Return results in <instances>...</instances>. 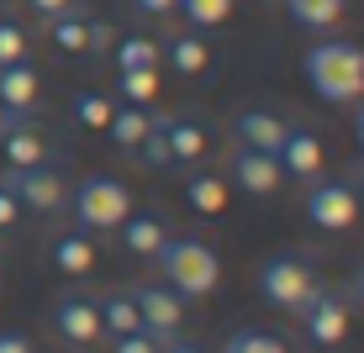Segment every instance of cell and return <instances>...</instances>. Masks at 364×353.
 <instances>
[{
    "label": "cell",
    "instance_id": "obj_1",
    "mask_svg": "<svg viewBox=\"0 0 364 353\" xmlns=\"http://www.w3.org/2000/svg\"><path fill=\"white\" fill-rule=\"evenodd\" d=\"M306 80L328 106H359L364 100V48L343 37H322L306 48Z\"/></svg>",
    "mask_w": 364,
    "mask_h": 353
},
{
    "label": "cell",
    "instance_id": "obj_2",
    "mask_svg": "<svg viewBox=\"0 0 364 353\" xmlns=\"http://www.w3.org/2000/svg\"><path fill=\"white\" fill-rule=\"evenodd\" d=\"M154 264H159V280L180 300H200V295H211V290L222 285V259H217V248L200 243V237H164Z\"/></svg>",
    "mask_w": 364,
    "mask_h": 353
},
{
    "label": "cell",
    "instance_id": "obj_3",
    "mask_svg": "<svg viewBox=\"0 0 364 353\" xmlns=\"http://www.w3.org/2000/svg\"><path fill=\"white\" fill-rule=\"evenodd\" d=\"M69 211H74V232L95 237V232H117L132 211V190L111 174H85L69 195Z\"/></svg>",
    "mask_w": 364,
    "mask_h": 353
},
{
    "label": "cell",
    "instance_id": "obj_4",
    "mask_svg": "<svg viewBox=\"0 0 364 353\" xmlns=\"http://www.w3.org/2000/svg\"><path fill=\"white\" fill-rule=\"evenodd\" d=\"M317 285H322L317 269L301 254H274V259H264V269H259V295H264L274 311H291V317L317 295Z\"/></svg>",
    "mask_w": 364,
    "mask_h": 353
},
{
    "label": "cell",
    "instance_id": "obj_5",
    "mask_svg": "<svg viewBox=\"0 0 364 353\" xmlns=\"http://www.w3.org/2000/svg\"><path fill=\"white\" fill-rule=\"evenodd\" d=\"M6 190L16 195L21 211L37 217H64L69 211V185L53 163H27V169H6Z\"/></svg>",
    "mask_w": 364,
    "mask_h": 353
},
{
    "label": "cell",
    "instance_id": "obj_6",
    "mask_svg": "<svg viewBox=\"0 0 364 353\" xmlns=\"http://www.w3.org/2000/svg\"><path fill=\"white\" fill-rule=\"evenodd\" d=\"M301 211H306V222L322 227V232H348V227L359 222V185H348V180H311Z\"/></svg>",
    "mask_w": 364,
    "mask_h": 353
},
{
    "label": "cell",
    "instance_id": "obj_7",
    "mask_svg": "<svg viewBox=\"0 0 364 353\" xmlns=\"http://www.w3.org/2000/svg\"><path fill=\"white\" fill-rule=\"evenodd\" d=\"M296 317H301V332H306L311 348H338L348 337V306H343V295L328 290V285H317V295H311Z\"/></svg>",
    "mask_w": 364,
    "mask_h": 353
},
{
    "label": "cell",
    "instance_id": "obj_8",
    "mask_svg": "<svg viewBox=\"0 0 364 353\" xmlns=\"http://www.w3.org/2000/svg\"><path fill=\"white\" fill-rule=\"evenodd\" d=\"M48 37H53L58 53H106V48L117 43L106 21H95V16H85V11H80V0H74L64 16L48 21Z\"/></svg>",
    "mask_w": 364,
    "mask_h": 353
},
{
    "label": "cell",
    "instance_id": "obj_9",
    "mask_svg": "<svg viewBox=\"0 0 364 353\" xmlns=\"http://www.w3.org/2000/svg\"><path fill=\"white\" fill-rule=\"evenodd\" d=\"M127 295H132V306H137V322H143V332H154L159 343L180 332V322H185V300L174 295L169 285H132Z\"/></svg>",
    "mask_w": 364,
    "mask_h": 353
},
{
    "label": "cell",
    "instance_id": "obj_10",
    "mask_svg": "<svg viewBox=\"0 0 364 353\" xmlns=\"http://www.w3.org/2000/svg\"><path fill=\"white\" fill-rule=\"evenodd\" d=\"M53 327H58V337H64V343H74V348H90V343H100V306L90 295H58L53 300Z\"/></svg>",
    "mask_w": 364,
    "mask_h": 353
},
{
    "label": "cell",
    "instance_id": "obj_11",
    "mask_svg": "<svg viewBox=\"0 0 364 353\" xmlns=\"http://www.w3.org/2000/svg\"><path fill=\"white\" fill-rule=\"evenodd\" d=\"M228 174H232V185L243 195H274L280 180H285L280 158H274V153H254V148H237L232 163H228Z\"/></svg>",
    "mask_w": 364,
    "mask_h": 353
},
{
    "label": "cell",
    "instance_id": "obj_12",
    "mask_svg": "<svg viewBox=\"0 0 364 353\" xmlns=\"http://www.w3.org/2000/svg\"><path fill=\"white\" fill-rule=\"evenodd\" d=\"M280 169L291 174V180L301 185H311V180H322V163H328V153H322V137L317 132H306V127H291L285 132V143H280Z\"/></svg>",
    "mask_w": 364,
    "mask_h": 353
},
{
    "label": "cell",
    "instance_id": "obj_13",
    "mask_svg": "<svg viewBox=\"0 0 364 353\" xmlns=\"http://www.w3.org/2000/svg\"><path fill=\"white\" fill-rule=\"evenodd\" d=\"M285 132H291V121H280V116H274V111H264V106L237 111V121H232L237 148H254V153H280Z\"/></svg>",
    "mask_w": 364,
    "mask_h": 353
},
{
    "label": "cell",
    "instance_id": "obj_14",
    "mask_svg": "<svg viewBox=\"0 0 364 353\" xmlns=\"http://www.w3.org/2000/svg\"><path fill=\"white\" fill-rule=\"evenodd\" d=\"M0 158H6V169L48 163V137L37 132L27 116H21V121H6V127H0Z\"/></svg>",
    "mask_w": 364,
    "mask_h": 353
},
{
    "label": "cell",
    "instance_id": "obj_15",
    "mask_svg": "<svg viewBox=\"0 0 364 353\" xmlns=\"http://www.w3.org/2000/svg\"><path fill=\"white\" fill-rule=\"evenodd\" d=\"M0 106H6V116H27L37 106V69L21 58V64H0Z\"/></svg>",
    "mask_w": 364,
    "mask_h": 353
},
{
    "label": "cell",
    "instance_id": "obj_16",
    "mask_svg": "<svg viewBox=\"0 0 364 353\" xmlns=\"http://www.w3.org/2000/svg\"><path fill=\"white\" fill-rule=\"evenodd\" d=\"M117 232H122V248H127V254L154 259L159 243L169 237V227H164V217H159V211H127V222H122Z\"/></svg>",
    "mask_w": 364,
    "mask_h": 353
},
{
    "label": "cell",
    "instance_id": "obj_17",
    "mask_svg": "<svg viewBox=\"0 0 364 353\" xmlns=\"http://www.w3.org/2000/svg\"><path fill=\"white\" fill-rule=\"evenodd\" d=\"M164 143H169V163H196L206 153V127L196 116H164Z\"/></svg>",
    "mask_w": 364,
    "mask_h": 353
},
{
    "label": "cell",
    "instance_id": "obj_18",
    "mask_svg": "<svg viewBox=\"0 0 364 353\" xmlns=\"http://www.w3.org/2000/svg\"><path fill=\"white\" fill-rule=\"evenodd\" d=\"M148 127H154V116H148V106H127V100H122V106L111 111V121H106L111 143H117L122 153H137V143H143V137H148Z\"/></svg>",
    "mask_w": 364,
    "mask_h": 353
},
{
    "label": "cell",
    "instance_id": "obj_19",
    "mask_svg": "<svg viewBox=\"0 0 364 353\" xmlns=\"http://www.w3.org/2000/svg\"><path fill=\"white\" fill-rule=\"evenodd\" d=\"M48 259H53V269H64V274H90L95 243H90L85 232H58L53 248H48Z\"/></svg>",
    "mask_w": 364,
    "mask_h": 353
},
{
    "label": "cell",
    "instance_id": "obj_20",
    "mask_svg": "<svg viewBox=\"0 0 364 353\" xmlns=\"http://www.w3.org/2000/svg\"><path fill=\"white\" fill-rule=\"evenodd\" d=\"M95 306H100V332H106V337H122V332H137V327H143L127 290H106Z\"/></svg>",
    "mask_w": 364,
    "mask_h": 353
},
{
    "label": "cell",
    "instance_id": "obj_21",
    "mask_svg": "<svg viewBox=\"0 0 364 353\" xmlns=\"http://www.w3.org/2000/svg\"><path fill=\"white\" fill-rule=\"evenodd\" d=\"M285 11H291V21L306 27V32H333L338 21H343V0H285Z\"/></svg>",
    "mask_w": 364,
    "mask_h": 353
},
{
    "label": "cell",
    "instance_id": "obj_22",
    "mask_svg": "<svg viewBox=\"0 0 364 353\" xmlns=\"http://www.w3.org/2000/svg\"><path fill=\"white\" fill-rule=\"evenodd\" d=\"M111 53H117V69H122V74H127V69H154V74H159L164 48H159L154 37L132 32V37H117V43H111Z\"/></svg>",
    "mask_w": 364,
    "mask_h": 353
},
{
    "label": "cell",
    "instance_id": "obj_23",
    "mask_svg": "<svg viewBox=\"0 0 364 353\" xmlns=\"http://www.w3.org/2000/svg\"><path fill=\"white\" fill-rule=\"evenodd\" d=\"M185 200H191L200 217H222V211H228V180H222V174H191Z\"/></svg>",
    "mask_w": 364,
    "mask_h": 353
},
{
    "label": "cell",
    "instance_id": "obj_24",
    "mask_svg": "<svg viewBox=\"0 0 364 353\" xmlns=\"http://www.w3.org/2000/svg\"><path fill=\"white\" fill-rule=\"evenodd\" d=\"M169 64H174V74H191V80H196V74L211 64V53H206V37L180 32V37L169 43Z\"/></svg>",
    "mask_w": 364,
    "mask_h": 353
},
{
    "label": "cell",
    "instance_id": "obj_25",
    "mask_svg": "<svg viewBox=\"0 0 364 353\" xmlns=\"http://www.w3.org/2000/svg\"><path fill=\"white\" fill-rule=\"evenodd\" d=\"M111 111H117V100L100 95V90H80V95H74V121H80V127H90V132H106Z\"/></svg>",
    "mask_w": 364,
    "mask_h": 353
},
{
    "label": "cell",
    "instance_id": "obj_26",
    "mask_svg": "<svg viewBox=\"0 0 364 353\" xmlns=\"http://www.w3.org/2000/svg\"><path fill=\"white\" fill-rule=\"evenodd\" d=\"M174 11H180L191 27H222V21L232 16V0H174Z\"/></svg>",
    "mask_w": 364,
    "mask_h": 353
},
{
    "label": "cell",
    "instance_id": "obj_27",
    "mask_svg": "<svg viewBox=\"0 0 364 353\" xmlns=\"http://www.w3.org/2000/svg\"><path fill=\"white\" fill-rule=\"evenodd\" d=\"M222 353H285V343L264 327H237V332L222 343Z\"/></svg>",
    "mask_w": 364,
    "mask_h": 353
},
{
    "label": "cell",
    "instance_id": "obj_28",
    "mask_svg": "<svg viewBox=\"0 0 364 353\" xmlns=\"http://www.w3.org/2000/svg\"><path fill=\"white\" fill-rule=\"evenodd\" d=\"M117 90H122V100H127V106H154L159 74H154V69H127V74L117 80Z\"/></svg>",
    "mask_w": 364,
    "mask_h": 353
},
{
    "label": "cell",
    "instance_id": "obj_29",
    "mask_svg": "<svg viewBox=\"0 0 364 353\" xmlns=\"http://www.w3.org/2000/svg\"><path fill=\"white\" fill-rule=\"evenodd\" d=\"M27 32L16 27V21H0V64H21L27 58Z\"/></svg>",
    "mask_w": 364,
    "mask_h": 353
},
{
    "label": "cell",
    "instance_id": "obj_30",
    "mask_svg": "<svg viewBox=\"0 0 364 353\" xmlns=\"http://www.w3.org/2000/svg\"><path fill=\"white\" fill-rule=\"evenodd\" d=\"M164 343H159L154 332H143V327H137V332H122V337H111V353H159Z\"/></svg>",
    "mask_w": 364,
    "mask_h": 353
},
{
    "label": "cell",
    "instance_id": "obj_31",
    "mask_svg": "<svg viewBox=\"0 0 364 353\" xmlns=\"http://www.w3.org/2000/svg\"><path fill=\"white\" fill-rule=\"evenodd\" d=\"M16 217H21V206H16V195L6 190V185H0V232H6V227H16Z\"/></svg>",
    "mask_w": 364,
    "mask_h": 353
},
{
    "label": "cell",
    "instance_id": "obj_32",
    "mask_svg": "<svg viewBox=\"0 0 364 353\" xmlns=\"http://www.w3.org/2000/svg\"><path fill=\"white\" fill-rule=\"evenodd\" d=\"M74 6V0H27V11H37L43 21H53V16H64V11Z\"/></svg>",
    "mask_w": 364,
    "mask_h": 353
},
{
    "label": "cell",
    "instance_id": "obj_33",
    "mask_svg": "<svg viewBox=\"0 0 364 353\" xmlns=\"http://www.w3.org/2000/svg\"><path fill=\"white\" fill-rule=\"evenodd\" d=\"M0 353H32L27 332H0Z\"/></svg>",
    "mask_w": 364,
    "mask_h": 353
},
{
    "label": "cell",
    "instance_id": "obj_34",
    "mask_svg": "<svg viewBox=\"0 0 364 353\" xmlns=\"http://www.w3.org/2000/svg\"><path fill=\"white\" fill-rule=\"evenodd\" d=\"M132 11H143V16H169L174 0H132Z\"/></svg>",
    "mask_w": 364,
    "mask_h": 353
},
{
    "label": "cell",
    "instance_id": "obj_35",
    "mask_svg": "<svg viewBox=\"0 0 364 353\" xmlns=\"http://www.w3.org/2000/svg\"><path fill=\"white\" fill-rule=\"evenodd\" d=\"M159 353H206V348H200V343H191V337H180V332H174V337H164V348H159Z\"/></svg>",
    "mask_w": 364,
    "mask_h": 353
},
{
    "label": "cell",
    "instance_id": "obj_36",
    "mask_svg": "<svg viewBox=\"0 0 364 353\" xmlns=\"http://www.w3.org/2000/svg\"><path fill=\"white\" fill-rule=\"evenodd\" d=\"M354 137H359V148H364V100L354 106Z\"/></svg>",
    "mask_w": 364,
    "mask_h": 353
},
{
    "label": "cell",
    "instance_id": "obj_37",
    "mask_svg": "<svg viewBox=\"0 0 364 353\" xmlns=\"http://www.w3.org/2000/svg\"><path fill=\"white\" fill-rule=\"evenodd\" d=\"M6 121H16V116H6V106H0V127H6Z\"/></svg>",
    "mask_w": 364,
    "mask_h": 353
},
{
    "label": "cell",
    "instance_id": "obj_38",
    "mask_svg": "<svg viewBox=\"0 0 364 353\" xmlns=\"http://www.w3.org/2000/svg\"><path fill=\"white\" fill-rule=\"evenodd\" d=\"M359 300H364V280H359Z\"/></svg>",
    "mask_w": 364,
    "mask_h": 353
}]
</instances>
